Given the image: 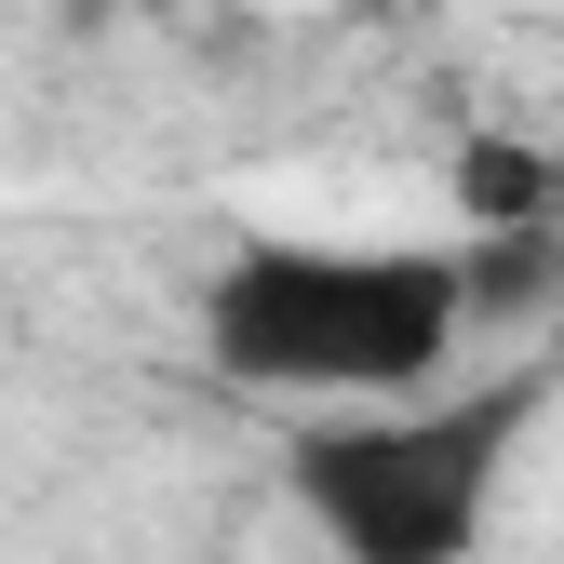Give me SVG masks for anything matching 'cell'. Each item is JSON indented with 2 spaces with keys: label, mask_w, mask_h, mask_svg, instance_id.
Here are the masks:
<instances>
[{
  "label": "cell",
  "mask_w": 564,
  "mask_h": 564,
  "mask_svg": "<svg viewBox=\"0 0 564 564\" xmlns=\"http://www.w3.org/2000/svg\"><path fill=\"white\" fill-rule=\"evenodd\" d=\"M551 149H524V134H457V216L470 229H538L551 216Z\"/></svg>",
  "instance_id": "cell-3"
},
{
  "label": "cell",
  "mask_w": 564,
  "mask_h": 564,
  "mask_svg": "<svg viewBox=\"0 0 564 564\" xmlns=\"http://www.w3.org/2000/svg\"><path fill=\"white\" fill-rule=\"evenodd\" d=\"M551 216L538 229H470L457 242V282H470V323H524V310H551Z\"/></svg>",
  "instance_id": "cell-4"
},
{
  "label": "cell",
  "mask_w": 564,
  "mask_h": 564,
  "mask_svg": "<svg viewBox=\"0 0 564 564\" xmlns=\"http://www.w3.org/2000/svg\"><path fill=\"white\" fill-rule=\"evenodd\" d=\"M470 336V282L431 242H242L202 282V349L242 390H416Z\"/></svg>",
  "instance_id": "cell-1"
},
{
  "label": "cell",
  "mask_w": 564,
  "mask_h": 564,
  "mask_svg": "<svg viewBox=\"0 0 564 564\" xmlns=\"http://www.w3.org/2000/svg\"><path fill=\"white\" fill-rule=\"evenodd\" d=\"M524 416H538L524 377L457 390V403H364L282 444V484H296V511L323 524L336 564H470Z\"/></svg>",
  "instance_id": "cell-2"
}]
</instances>
